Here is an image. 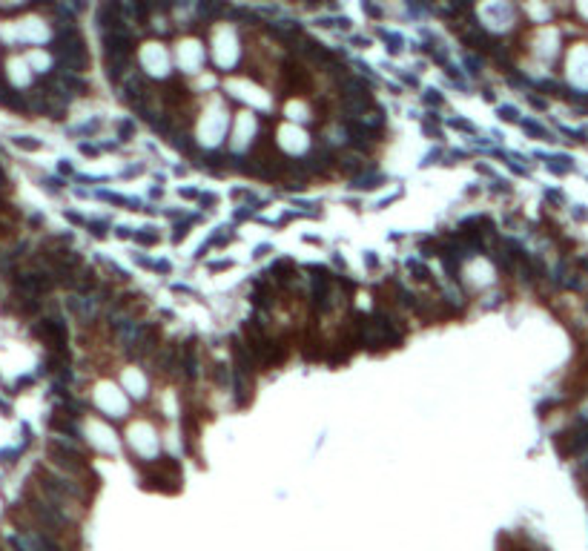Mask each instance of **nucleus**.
<instances>
[{
    "label": "nucleus",
    "mask_w": 588,
    "mask_h": 551,
    "mask_svg": "<svg viewBox=\"0 0 588 551\" xmlns=\"http://www.w3.org/2000/svg\"><path fill=\"white\" fill-rule=\"evenodd\" d=\"M15 147H20V150H40V141H29L26 135H17L15 138Z\"/></svg>",
    "instance_id": "1"
}]
</instances>
